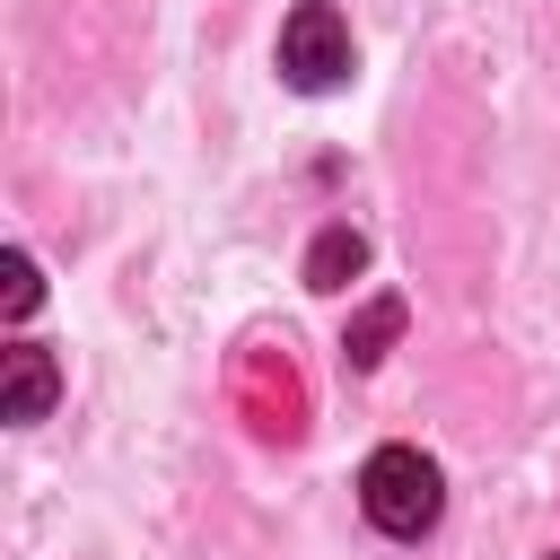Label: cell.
I'll list each match as a JSON object with an SVG mask.
<instances>
[{
	"label": "cell",
	"instance_id": "6da1fadb",
	"mask_svg": "<svg viewBox=\"0 0 560 560\" xmlns=\"http://www.w3.org/2000/svg\"><path fill=\"white\" fill-rule=\"evenodd\" d=\"M359 508H368L376 534L420 542V534L438 525V508H446V472H438L420 446H376L368 472H359Z\"/></svg>",
	"mask_w": 560,
	"mask_h": 560
},
{
	"label": "cell",
	"instance_id": "7a4b0ae2",
	"mask_svg": "<svg viewBox=\"0 0 560 560\" xmlns=\"http://www.w3.org/2000/svg\"><path fill=\"white\" fill-rule=\"evenodd\" d=\"M228 394H236V411H245V429L262 446H289L306 429V376L289 368V350H236Z\"/></svg>",
	"mask_w": 560,
	"mask_h": 560
},
{
	"label": "cell",
	"instance_id": "3957f363",
	"mask_svg": "<svg viewBox=\"0 0 560 560\" xmlns=\"http://www.w3.org/2000/svg\"><path fill=\"white\" fill-rule=\"evenodd\" d=\"M280 79L306 88V96H324V88L350 79V18L332 0H298L280 18Z\"/></svg>",
	"mask_w": 560,
	"mask_h": 560
},
{
	"label": "cell",
	"instance_id": "277c9868",
	"mask_svg": "<svg viewBox=\"0 0 560 560\" xmlns=\"http://www.w3.org/2000/svg\"><path fill=\"white\" fill-rule=\"evenodd\" d=\"M52 394H61V368H52V350H35V341H18V350H0V420H44L52 411Z\"/></svg>",
	"mask_w": 560,
	"mask_h": 560
},
{
	"label": "cell",
	"instance_id": "5b68a950",
	"mask_svg": "<svg viewBox=\"0 0 560 560\" xmlns=\"http://www.w3.org/2000/svg\"><path fill=\"white\" fill-rule=\"evenodd\" d=\"M402 324H411V306H402L394 289H385V298H368V306L350 315V332H341V359H350V368H376V359L402 341Z\"/></svg>",
	"mask_w": 560,
	"mask_h": 560
},
{
	"label": "cell",
	"instance_id": "8992f818",
	"mask_svg": "<svg viewBox=\"0 0 560 560\" xmlns=\"http://www.w3.org/2000/svg\"><path fill=\"white\" fill-rule=\"evenodd\" d=\"M359 271H368V236L332 219V228H324V236L306 245V289H350Z\"/></svg>",
	"mask_w": 560,
	"mask_h": 560
},
{
	"label": "cell",
	"instance_id": "52a82bcc",
	"mask_svg": "<svg viewBox=\"0 0 560 560\" xmlns=\"http://www.w3.org/2000/svg\"><path fill=\"white\" fill-rule=\"evenodd\" d=\"M35 298H44L35 254H9V262H0V306H9V315H35Z\"/></svg>",
	"mask_w": 560,
	"mask_h": 560
}]
</instances>
